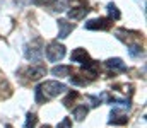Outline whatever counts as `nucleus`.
<instances>
[{
	"mask_svg": "<svg viewBox=\"0 0 147 128\" xmlns=\"http://www.w3.org/2000/svg\"><path fill=\"white\" fill-rule=\"evenodd\" d=\"M87 113H89V108L86 106V104H82V106H75L72 111L74 118L77 120V121H84V118L87 116Z\"/></svg>",
	"mask_w": 147,
	"mask_h": 128,
	"instance_id": "9b49d317",
	"label": "nucleus"
},
{
	"mask_svg": "<svg viewBox=\"0 0 147 128\" xmlns=\"http://www.w3.org/2000/svg\"><path fill=\"white\" fill-rule=\"evenodd\" d=\"M24 56L31 62H39L43 56V50L41 46H36V44H28L24 46Z\"/></svg>",
	"mask_w": 147,
	"mask_h": 128,
	"instance_id": "39448f33",
	"label": "nucleus"
},
{
	"mask_svg": "<svg viewBox=\"0 0 147 128\" xmlns=\"http://www.w3.org/2000/svg\"><path fill=\"white\" fill-rule=\"evenodd\" d=\"M38 123V116L34 113H28L26 116V123H24V128H34Z\"/></svg>",
	"mask_w": 147,
	"mask_h": 128,
	"instance_id": "4468645a",
	"label": "nucleus"
},
{
	"mask_svg": "<svg viewBox=\"0 0 147 128\" xmlns=\"http://www.w3.org/2000/svg\"><path fill=\"white\" fill-rule=\"evenodd\" d=\"M105 65L110 70H113V72H125L127 70V67H125V63H123L121 58H110V60H106Z\"/></svg>",
	"mask_w": 147,
	"mask_h": 128,
	"instance_id": "1a4fd4ad",
	"label": "nucleus"
},
{
	"mask_svg": "<svg viewBox=\"0 0 147 128\" xmlns=\"http://www.w3.org/2000/svg\"><path fill=\"white\" fill-rule=\"evenodd\" d=\"M45 51H46V56H48L50 62H60L65 56V46L60 44V43H57V41L50 43Z\"/></svg>",
	"mask_w": 147,
	"mask_h": 128,
	"instance_id": "f03ea898",
	"label": "nucleus"
},
{
	"mask_svg": "<svg viewBox=\"0 0 147 128\" xmlns=\"http://www.w3.org/2000/svg\"><path fill=\"white\" fill-rule=\"evenodd\" d=\"M70 10H69V17L72 19V21H80V19H84L86 15H87V12H89V9L87 7H69Z\"/></svg>",
	"mask_w": 147,
	"mask_h": 128,
	"instance_id": "6e6552de",
	"label": "nucleus"
},
{
	"mask_svg": "<svg viewBox=\"0 0 147 128\" xmlns=\"http://www.w3.org/2000/svg\"><path fill=\"white\" fill-rule=\"evenodd\" d=\"M57 0H33L34 5H53Z\"/></svg>",
	"mask_w": 147,
	"mask_h": 128,
	"instance_id": "a211bd4d",
	"label": "nucleus"
},
{
	"mask_svg": "<svg viewBox=\"0 0 147 128\" xmlns=\"http://www.w3.org/2000/svg\"><path fill=\"white\" fill-rule=\"evenodd\" d=\"M57 128H72V120H70V118H63V120L57 125Z\"/></svg>",
	"mask_w": 147,
	"mask_h": 128,
	"instance_id": "f3484780",
	"label": "nucleus"
},
{
	"mask_svg": "<svg viewBox=\"0 0 147 128\" xmlns=\"http://www.w3.org/2000/svg\"><path fill=\"white\" fill-rule=\"evenodd\" d=\"M5 128H12V127H10V125H7V127H5Z\"/></svg>",
	"mask_w": 147,
	"mask_h": 128,
	"instance_id": "412c9836",
	"label": "nucleus"
},
{
	"mask_svg": "<svg viewBox=\"0 0 147 128\" xmlns=\"http://www.w3.org/2000/svg\"><path fill=\"white\" fill-rule=\"evenodd\" d=\"M67 92V85L58 82V80H46L43 84H39L34 90V99L38 104H46L48 101L55 99L57 96Z\"/></svg>",
	"mask_w": 147,
	"mask_h": 128,
	"instance_id": "f257e3e1",
	"label": "nucleus"
},
{
	"mask_svg": "<svg viewBox=\"0 0 147 128\" xmlns=\"http://www.w3.org/2000/svg\"><path fill=\"white\" fill-rule=\"evenodd\" d=\"M108 121H110L111 125H125V123L128 121V118H127V115H123V113L113 109V111H111V118Z\"/></svg>",
	"mask_w": 147,
	"mask_h": 128,
	"instance_id": "9d476101",
	"label": "nucleus"
},
{
	"mask_svg": "<svg viewBox=\"0 0 147 128\" xmlns=\"http://www.w3.org/2000/svg\"><path fill=\"white\" fill-rule=\"evenodd\" d=\"M72 31H74V24H70L65 19H58V38L60 40H65Z\"/></svg>",
	"mask_w": 147,
	"mask_h": 128,
	"instance_id": "0eeeda50",
	"label": "nucleus"
},
{
	"mask_svg": "<svg viewBox=\"0 0 147 128\" xmlns=\"http://www.w3.org/2000/svg\"><path fill=\"white\" fill-rule=\"evenodd\" d=\"M70 62L84 65V63H89L91 62V56H89V53L84 48H77V50H74L72 55H70Z\"/></svg>",
	"mask_w": 147,
	"mask_h": 128,
	"instance_id": "423d86ee",
	"label": "nucleus"
},
{
	"mask_svg": "<svg viewBox=\"0 0 147 128\" xmlns=\"http://www.w3.org/2000/svg\"><path fill=\"white\" fill-rule=\"evenodd\" d=\"M46 67L45 65H31V67H28V68H24L22 70V75L28 79V80H39L41 77H45L46 75Z\"/></svg>",
	"mask_w": 147,
	"mask_h": 128,
	"instance_id": "7ed1b4c3",
	"label": "nucleus"
},
{
	"mask_svg": "<svg viewBox=\"0 0 147 128\" xmlns=\"http://www.w3.org/2000/svg\"><path fill=\"white\" fill-rule=\"evenodd\" d=\"M70 67L69 65H57V67H53L51 68V74L55 75V77H69L70 75Z\"/></svg>",
	"mask_w": 147,
	"mask_h": 128,
	"instance_id": "f8f14e48",
	"label": "nucleus"
},
{
	"mask_svg": "<svg viewBox=\"0 0 147 128\" xmlns=\"http://www.w3.org/2000/svg\"><path fill=\"white\" fill-rule=\"evenodd\" d=\"M70 82H72L74 85H87V84H89V80H87L84 75H80V74L72 75V77H70Z\"/></svg>",
	"mask_w": 147,
	"mask_h": 128,
	"instance_id": "2eb2a0df",
	"label": "nucleus"
},
{
	"mask_svg": "<svg viewBox=\"0 0 147 128\" xmlns=\"http://www.w3.org/2000/svg\"><path fill=\"white\" fill-rule=\"evenodd\" d=\"M39 128H51L50 125H43V127H39Z\"/></svg>",
	"mask_w": 147,
	"mask_h": 128,
	"instance_id": "aec40b11",
	"label": "nucleus"
},
{
	"mask_svg": "<svg viewBox=\"0 0 147 128\" xmlns=\"http://www.w3.org/2000/svg\"><path fill=\"white\" fill-rule=\"evenodd\" d=\"M108 12H110V19H115V21L120 19V10L116 9L115 3H108Z\"/></svg>",
	"mask_w": 147,
	"mask_h": 128,
	"instance_id": "dca6fc26",
	"label": "nucleus"
},
{
	"mask_svg": "<svg viewBox=\"0 0 147 128\" xmlns=\"http://www.w3.org/2000/svg\"><path fill=\"white\" fill-rule=\"evenodd\" d=\"M77 97H79V92L72 90V92H69V94H67V97H65V99L62 101V104H63L65 108H70L74 103H75V99H77Z\"/></svg>",
	"mask_w": 147,
	"mask_h": 128,
	"instance_id": "ddd939ff",
	"label": "nucleus"
},
{
	"mask_svg": "<svg viewBox=\"0 0 147 128\" xmlns=\"http://www.w3.org/2000/svg\"><path fill=\"white\" fill-rule=\"evenodd\" d=\"M89 101L92 103V106H94V108H98V106L103 103V99H101V97H96V96H89Z\"/></svg>",
	"mask_w": 147,
	"mask_h": 128,
	"instance_id": "6ab92c4d",
	"label": "nucleus"
},
{
	"mask_svg": "<svg viewBox=\"0 0 147 128\" xmlns=\"http://www.w3.org/2000/svg\"><path fill=\"white\" fill-rule=\"evenodd\" d=\"M113 26V19L110 17H99V19H92V21H87L86 22V29L89 31H106Z\"/></svg>",
	"mask_w": 147,
	"mask_h": 128,
	"instance_id": "20e7f679",
	"label": "nucleus"
}]
</instances>
